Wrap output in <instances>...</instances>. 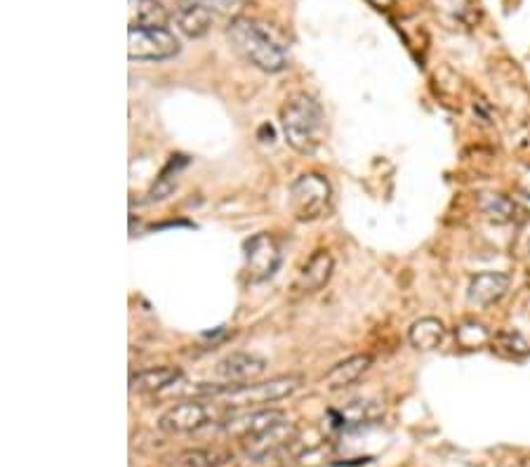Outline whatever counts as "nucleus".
Returning a JSON list of instances; mask_svg holds the SVG:
<instances>
[{"mask_svg":"<svg viewBox=\"0 0 530 467\" xmlns=\"http://www.w3.org/2000/svg\"><path fill=\"white\" fill-rule=\"evenodd\" d=\"M280 130L298 154H314L326 130L323 107L307 92H295L280 107Z\"/></svg>","mask_w":530,"mask_h":467,"instance_id":"1","label":"nucleus"},{"mask_svg":"<svg viewBox=\"0 0 530 467\" xmlns=\"http://www.w3.org/2000/svg\"><path fill=\"white\" fill-rule=\"evenodd\" d=\"M227 36L233 50L243 57L248 64L257 66L260 71L279 73L288 66V52L271 38L267 29L248 17H236L229 24Z\"/></svg>","mask_w":530,"mask_h":467,"instance_id":"2","label":"nucleus"},{"mask_svg":"<svg viewBox=\"0 0 530 467\" xmlns=\"http://www.w3.org/2000/svg\"><path fill=\"white\" fill-rule=\"evenodd\" d=\"M299 385H302V377L299 376L271 377V380H264V383L224 385L215 399L229 408H257L264 406V404H274L279 399H286Z\"/></svg>","mask_w":530,"mask_h":467,"instance_id":"3","label":"nucleus"},{"mask_svg":"<svg viewBox=\"0 0 530 467\" xmlns=\"http://www.w3.org/2000/svg\"><path fill=\"white\" fill-rule=\"evenodd\" d=\"M333 189L330 182L318 173H304L290 186V205L298 220H318L330 210Z\"/></svg>","mask_w":530,"mask_h":467,"instance_id":"4","label":"nucleus"},{"mask_svg":"<svg viewBox=\"0 0 530 467\" xmlns=\"http://www.w3.org/2000/svg\"><path fill=\"white\" fill-rule=\"evenodd\" d=\"M179 52V41L166 26L128 29V57L132 62H163Z\"/></svg>","mask_w":530,"mask_h":467,"instance_id":"5","label":"nucleus"},{"mask_svg":"<svg viewBox=\"0 0 530 467\" xmlns=\"http://www.w3.org/2000/svg\"><path fill=\"white\" fill-rule=\"evenodd\" d=\"M279 264V246L269 234H255L251 241H245V272L252 283L267 281L269 276L276 274Z\"/></svg>","mask_w":530,"mask_h":467,"instance_id":"6","label":"nucleus"},{"mask_svg":"<svg viewBox=\"0 0 530 467\" xmlns=\"http://www.w3.org/2000/svg\"><path fill=\"white\" fill-rule=\"evenodd\" d=\"M210 418H213V411H210L208 404L191 399V402L175 404L173 408H167L158 420V427L167 434H189V432H196L208 425Z\"/></svg>","mask_w":530,"mask_h":467,"instance_id":"7","label":"nucleus"},{"mask_svg":"<svg viewBox=\"0 0 530 467\" xmlns=\"http://www.w3.org/2000/svg\"><path fill=\"white\" fill-rule=\"evenodd\" d=\"M279 423H286V414L283 411H276V408H255V411H248V414L232 415L222 423V432H227L232 437L239 439H252L262 432L271 430Z\"/></svg>","mask_w":530,"mask_h":467,"instance_id":"8","label":"nucleus"},{"mask_svg":"<svg viewBox=\"0 0 530 467\" xmlns=\"http://www.w3.org/2000/svg\"><path fill=\"white\" fill-rule=\"evenodd\" d=\"M267 371V361L262 357L248 352H233L227 354L224 359L217 364V376L224 377L229 385H243L251 383Z\"/></svg>","mask_w":530,"mask_h":467,"instance_id":"9","label":"nucleus"},{"mask_svg":"<svg viewBox=\"0 0 530 467\" xmlns=\"http://www.w3.org/2000/svg\"><path fill=\"white\" fill-rule=\"evenodd\" d=\"M292 443H295V430L288 423H279L257 437L245 439V449L255 461H267V458H276L280 451H286Z\"/></svg>","mask_w":530,"mask_h":467,"instance_id":"10","label":"nucleus"},{"mask_svg":"<svg viewBox=\"0 0 530 467\" xmlns=\"http://www.w3.org/2000/svg\"><path fill=\"white\" fill-rule=\"evenodd\" d=\"M509 283H512V279L502 272H481L471 279L467 300L477 307H490L493 302L505 298Z\"/></svg>","mask_w":530,"mask_h":467,"instance_id":"11","label":"nucleus"},{"mask_svg":"<svg viewBox=\"0 0 530 467\" xmlns=\"http://www.w3.org/2000/svg\"><path fill=\"white\" fill-rule=\"evenodd\" d=\"M335 270V260L328 251H316L309 258V262L304 264L302 272H299L298 281H295V291L298 293H316L321 291L326 283L330 281Z\"/></svg>","mask_w":530,"mask_h":467,"instance_id":"12","label":"nucleus"},{"mask_svg":"<svg viewBox=\"0 0 530 467\" xmlns=\"http://www.w3.org/2000/svg\"><path fill=\"white\" fill-rule=\"evenodd\" d=\"M370 364H373V357H370V354H354V357H349V359L340 361V364L330 368L328 376H326V385H328V389H333V392L349 387V385L356 383L358 377L368 371Z\"/></svg>","mask_w":530,"mask_h":467,"instance_id":"13","label":"nucleus"},{"mask_svg":"<svg viewBox=\"0 0 530 467\" xmlns=\"http://www.w3.org/2000/svg\"><path fill=\"white\" fill-rule=\"evenodd\" d=\"M175 22H177L185 36L203 38L213 29V10L191 0L189 5L179 7L177 13H175Z\"/></svg>","mask_w":530,"mask_h":467,"instance_id":"14","label":"nucleus"},{"mask_svg":"<svg viewBox=\"0 0 530 467\" xmlns=\"http://www.w3.org/2000/svg\"><path fill=\"white\" fill-rule=\"evenodd\" d=\"M408 340H411L412 348L420 349V352H431V349L441 348L443 340H446V326H443V321H439V319L424 317L411 326V330H408Z\"/></svg>","mask_w":530,"mask_h":467,"instance_id":"15","label":"nucleus"},{"mask_svg":"<svg viewBox=\"0 0 530 467\" xmlns=\"http://www.w3.org/2000/svg\"><path fill=\"white\" fill-rule=\"evenodd\" d=\"M182 377V371L179 368H173V366H158V368H147V371H139L130 377V387L135 392H161V389L173 387Z\"/></svg>","mask_w":530,"mask_h":467,"instance_id":"16","label":"nucleus"},{"mask_svg":"<svg viewBox=\"0 0 530 467\" xmlns=\"http://www.w3.org/2000/svg\"><path fill=\"white\" fill-rule=\"evenodd\" d=\"M128 19L130 26L154 29V26H166L170 17L158 0H128Z\"/></svg>","mask_w":530,"mask_h":467,"instance_id":"17","label":"nucleus"},{"mask_svg":"<svg viewBox=\"0 0 530 467\" xmlns=\"http://www.w3.org/2000/svg\"><path fill=\"white\" fill-rule=\"evenodd\" d=\"M229 461V453L217 449H189L177 455L179 467H222Z\"/></svg>","mask_w":530,"mask_h":467,"instance_id":"18","label":"nucleus"},{"mask_svg":"<svg viewBox=\"0 0 530 467\" xmlns=\"http://www.w3.org/2000/svg\"><path fill=\"white\" fill-rule=\"evenodd\" d=\"M478 208L486 213L493 222H509L514 217V204L500 194H483Z\"/></svg>","mask_w":530,"mask_h":467,"instance_id":"19","label":"nucleus"},{"mask_svg":"<svg viewBox=\"0 0 530 467\" xmlns=\"http://www.w3.org/2000/svg\"><path fill=\"white\" fill-rule=\"evenodd\" d=\"M342 415L349 425H365V423L382 418V408L375 402H354Z\"/></svg>","mask_w":530,"mask_h":467,"instance_id":"20","label":"nucleus"},{"mask_svg":"<svg viewBox=\"0 0 530 467\" xmlns=\"http://www.w3.org/2000/svg\"><path fill=\"white\" fill-rule=\"evenodd\" d=\"M175 158H177V156H173L170 166L163 170L161 177H158V180L154 182V186H151L149 201H163V198H167L175 192V186H177V168H175Z\"/></svg>","mask_w":530,"mask_h":467,"instance_id":"21","label":"nucleus"},{"mask_svg":"<svg viewBox=\"0 0 530 467\" xmlns=\"http://www.w3.org/2000/svg\"><path fill=\"white\" fill-rule=\"evenodd\" d=\"M194 3H201L208 10H217L222 14H239L248 0H194Z\"/></svg>","mask_w":530,"mask_h":467,"instance_id":"22","label":"nucleus"},{"mask_svg":"<svg viewBox=\"0 0 530 467\" xmlns=\"http://www.w3.org/2000/svg\"><path fill=\"white\" fill-rule=\"evenodd\" d=\"M370 3H375V5H380V7H382V5H387L389 0H370Z\"/></svg>","mask_w":530,"mask_h":467,"instance_id":"23","label":"nucleus"}]
</instances>
